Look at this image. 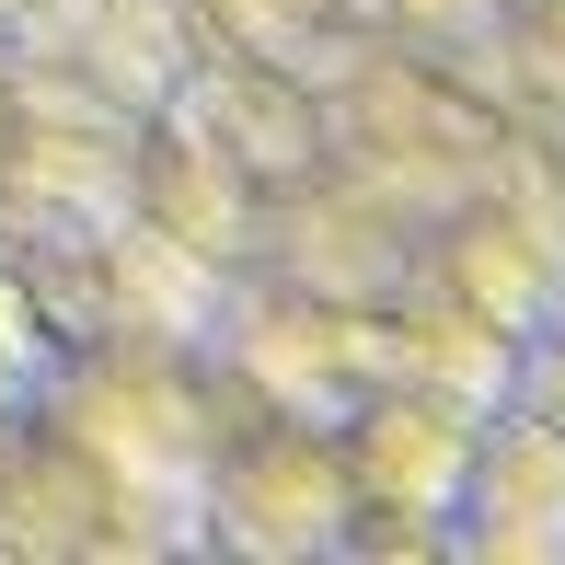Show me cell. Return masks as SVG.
<instances>
[{
  "label": "cell",
  "mask_w": 565,
  "mask_h": 565,
  "mask_svg": "<svg viewBox=\"0 0 565 565\" xmlns=\"http://www.w3.org/2000/svg\"><path fill=\"white\" fill-rule=\"evenodd\" d=\"M484 508V543L508 554H565V427H520L473 484Z\"/></svg>",
  "instance_id": "6da1fadb"
}]
</instances>
